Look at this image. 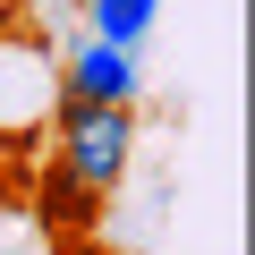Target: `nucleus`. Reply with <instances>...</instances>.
I'll return each mask as SVG.
<instances>
[{
	"instance_id": "6e6552de",
	"label": "nucleus",
	"mask_w": 255,
	"mask_h": 255,
	"mask_svg": "<svg viewBox=\"0 0 255 255\" xmlns=\"http://www.w3.org/2000/svg\"><path fill=\"white\" fill-rule=\"evenodd\" d=\"M17 17H26V9H17V0H0V26H17Z\"/></svg>"
},
{
	"instance_id": "39448f33",
	"label": "nucleus",
	"mask_w": 255,
	"mask_h": 255,
	"mask_svg": "<svg viewBox=\"0 0 255 255\" xmlns=\"http://www.w3.org/2000/svg\"><path fill=\"white\" fill-rule=\"evenodd\" d=\"M153 17H162V0H85V34L102 43H153Z\"/></svg>"
},
{
	"instance_id": "7ed1b4c3",
	"label": "nucleus",
	"mask_w": 255,
	"mask_h": 255,
	"mask_svg": "<svg viewBox=\"0 0 255 255\" xmlns=\"http://www.w3.org/2000/svg\"><path fill=\"white\" fill-rule=\"evenodd\" d=\"M60 94L68 102H136L145 94V68H136L128 43H102V34L68 26V43H60Z\"/></svg>"
},
{
	"instance_id": "0eeeda50",
	"label": "nucleus",
	"mask_w": 255,
	"mask_h": 255,
	"mask_svg": "<svg viewBox=\"0 0 255 255\" xmlns=\"http://www.w3.org/2000/svg\"><path fill=\"white\" fill-rule=\"evenodd\" d=\"M51 255H111V247H102L94 230H77V238H51Z\"/></svg>"
},
{
	"instance_id": "20e7f679",
	"label": "nucleus",
	"mask_w": 255,
	"mask_h": 255,
	"mask_svg": "<svg viewBox=\"0 0 255 255\" xmlns=\"http://www.w3.org/2000/svg\"><path fill=\"white\" fill-rule=\"evenodd\" d=\"M26 213L43 221V238H77V230H102V196H94L77 170H60L51 153L26 170Z\"/></svg>"
},
{
	"instance_id": "1a4fd4ad",
	"label": "nucleus",
	"mask_w": 255,
	"mask_h": 255,
	"mask_svg": "<svg viewBox=\"0 0 255 255\" xmlns=\"http://www.w3.org/2000/svg\"><path fill=\"white\" fill-rule=\"evenodd\" d=\"M17 9H34V0H17Z\"/></svg>"
},
{
	"instance_id": "f03ea898",
	"label": "nucleus",
	"mask_w": 255,
	"mask_h": 255,
	"mask_svg": "<svg viewBox=\"0 0 255 255\" xmlns=\"http://www.w3.org/2000/svg\"><path fill=\"white\" fill-rule=\"evenodd\" d=\"M60 170H77L94 196H111L128 179V153H136V102H68L51 111V145H43Z\"/></svg>"
},
{
	"instance_id": "423d86ee",
	"label": "nucleus",
	"mask_w": 255,
	"mask_h": 255,
	"mask_svg": "<svg viewBox=\"0 0 255 255\" xmlns=\"http://www.w3.org/2000/svg\"><path fill=\"white\" fill-rule=\"evenodd\" d=\"M26 170L34 162H17L9 145H0V213H26Z\"/></svg>"
},
{
	"instance_id": "f257e3e1",
	"label": "nucleus",
	"mask_w": 255,
	"mask_h": 255,
	"mask_svg": "<svg viewBox=\"0 0 255 255\" xmlns=\"http://www.w3.org/2000/svg\"><path fill=\"white\" fill-rule=\"evenodd\" d=\"M51 111H60V43L17 17V26H0V145L17 162H43Z\"/></svg>"
}]
</instances>
